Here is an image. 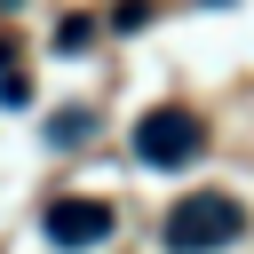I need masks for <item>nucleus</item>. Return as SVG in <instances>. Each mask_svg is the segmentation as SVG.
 Listing matches in <instances>:
<instances>
[{
  "label": "nucleus",
  "mask_w": 254,
  "mask_h": 254,
  "mask_svg": "<svg viewBox=\"0 0 254 254\" xmlns=\"http://www.w3.org/2000/svg\"><path fill=\"white\" fill-rule=\"evenodd\" d=\"M159 238H167V254H222V246L246 238V206L230 190H190V198L167 206V230Z\"/></svg>",
  "instance_id": "obj_1"
},
{
  "label": "nucleus",
  "mask_w": 254,
  "mask_h": 254,
  "mask_svg": "<svg viewBox=\"0 0 254 254\" xmlns=\"http://www.w3.org/2000/svg\"><path fill=\"white\" fill-rule=\"evenodd\" d=\"M206 151V127L190 119V111H151V119H135V159L143 167H190Z\"/></svg>",
  "instance_id": "obj_2"
},
{
  "label": "nucleus",
  "mask_w": 254,
  "mask_h": 254,
  "mask_svg": "<svg viewBox=\"0 0 254 254\" xmlns=\"http://www.w3.org/2000/svg\"><path fill=\"white\" fill-rule=\"evenodd\" d=\"M40 222H48V238H56V246H71V254H79V246H103V238L119 230V214H111L103 198H48V214H40Z\"/></svg>",
  "instance_id": "obj_3"
}]
</instances>
